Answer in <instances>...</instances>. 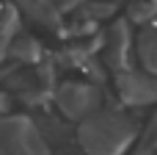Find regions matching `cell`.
<instances>
[{
    "instance_id": "6da1fadb",
    "label": "cell",
    "mask_w": 157,
    "mask_h": 155,
    "mask_svg": "<svg viewBox=\"0 0 157 155\" xmlns=\"http://www.w3.org/2000/svg\"><path fill=\"white\" fill-rule=\"evenodd\" d=\"M80 136L88 155H116L130 141V125H124L119 114H99L86 122Z\"/></svg>"
},
{
    "instance_id": "7a4b0ae2",
    "label": "cell",
    "mask_w": 157,
    "mask_h": 155,
    "mask_svg": "<svg viewBox=\"0 0 157 155\" xmlns=\"http://www.w3.org/2000/svg\"><path fill=\"white\" fill-rule=\"evenodd\" d=\"M119 86H121V94L127 103L132 105H144V103H152L157 100V83L146 75H138V72H127L119 78Z\"/></svg>"
},
{
    "instance_id": "3957f363",
    "label": "cell",
    "mask_w": 157,
    "mask_h": 155,
    "mask_svg": "<svg viewBox=\"0 0 157 155\" xmlns=\"http://www.w3.org/2000/svg\"><path fill=\"white\" fill-rule=\"evenodd\" d=\"M58 105H61L69 116H80V114H86L88 108L97 105V92L88 89V86H80V83H69V86L61 89Z\"/></svg>"
},
{
    "instance_id": "277c9868",
    "label": "cell",
    "mask_w": 157,
    "mask_h": 155,
    "mask_svg": "<svg viewBox=\"0 0 157 155\" xmlns=\"http://www.w3.org/2000/svg\"><path fill=\"white\" fill-rule=\"evenodd\" d=\"M130 44V31H127V22H119L113 25L110 31V64L119 67L121 64V55H124V47Z\"/></svg>"
},
{
    "instance_id": "5b68a950",
    "label": "cell",
    "mask_w": 157,
    "mask_h": 155,
    "mask_svg": "<svg viewBox=\"0 0 157 155\" xmlns=\"http://www.w3.org/2000/svg\"><path fill=\"white\" fill-rule=\"evenodd\" d=\"M141 55H144L146 67L157 72V31H146L144 33V39H141Z\"/></svg>"
},
{
    "instance_id": "8992f818",
    "label": "cell",
    "mask_w": 157,
    "mask_h": 155,
    "mask_svg": "<svg viewBox=\"0 0 157 155\" xmlns=\"http://www.w3.org/2000/svg\"><path fill=\"white\" fill-rule=\"evenodd\" d=\"M14 53H17L19 58H25V61H36V58H39V47H36L33 39H19V42H14Z\"/></svg>"
},
{
    "instance_id": "52a82bcc",
    "label": "cell",
    "mask_w": 157,
    "mask_h": 155,
    "mask_svg": "<svg viewBox=\"0 0 157 155\" xmlns=\"http://www.w3.org/2000/svg\"><path fill=\"white\" fill-rule=\"evenodd\" d=\"M11 28H14V11L6 8L3 17H0V55H3V44H6V39H8V33H11Z\"/></svg>"
},
{
    "instance_id": "ba28073f",
    "label": "cell",
    "mask_w": 157,
    "mask_h": 155,
    "mask_svg": "<svg viewBox=\"0 0 157 155\" xmlns=\"http://www.w3.org/2000/svg\"><path fill=\"white\" fill-rule=\"evenodd\" d=\"M55 3H58V6H61V8H69V6H75V3H77V0H55Z\"/></svg>"
}]
</instances>
